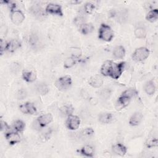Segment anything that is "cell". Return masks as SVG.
I'll use <instances>...</instances> for the list:
<instances>
[{
	"label": "cell",
	"instance_id": "6da1fadb",
	"mask_svg": "<svg viewBox=\"0 0 158 158\" xmlns=\"http://www.w3.org/2000/svg\"><path fill=\"white\" fill-rule=\"evenodd\" d=\"M125 67V62L115 63L112 60L105 61L101 66V73L105 77H110L113 79H118L122 75Z\"/></svg>",
	"mask_w": 158,
	"mask_h": 158
},
{
	"label": "cell",
	"instance_id": "7a4b0ae2",
	"mask_svg": "<svg viewBox=\"0 0 158 158\" xmlns=\"http://www.w3.org/2000/svg\"><path fill=\"white\" fill-rule=\"evenodd\" d=\"M138 94L137 91L135 88H129L124 91L121 95L118 98L117 101V108L122 109L129 104L131 98L136 96Z\"/></svg>",
	"mask_w": 158,
	"mask_h": 158
},
{
	"label": "cell",
	"instance_id": "3957f363",
	"mask_svg": "<svg viewBox=\"0 0 158 158\" xmlns=\"http://www.w3.org/2000/svg\"><path fill=\"white\" fill-rule=\"evenodd\" d=\"M114 36V31L111 27L106 23H101L98 30V38L106 42H110Z\"/></svg>",
	"mask_w": 158,
	"mask_h": 158
},
{
	"label": "cell",
	"instance_id": "277c9868",
	"mask_svg": "<svg viewBox=\"0 0 158 158\" xmlns=\"http://www.w3.org/2000/svg\"><path fill=\"white\" fill-rule=\"evenodd\" d=\"M72 83V80L70 76L65 75L59 78L55 82L56 87L60 91H65L69 89Z\"/></svg>",
	"mask_w": 158,
	"mask_h": 158
},
{
	"label": "cell",
	"instance_id": "5b68a950",
	"mask_svg": "<svg viewBox=\"0 0 158 158\" xmlns=\"http://www.w3.org/2000/svg\"><path fill=\"white\" fill-rule=\"evenodd\" d=\"M149 50L147 48H138L132 54V59L137 62H143L149 57Z\"/></svg>",
	"mask_w": 158,
	"mask_h": 158
},
{
	"label": "cell",
	"instance_id": "8992f818",
	"mask_svg": "<svg viewBox=\"0 0 158 158\" xmlns=\"http://www.w3.org/2000/svg\"><path fill=\"white\" fill-rule=\"evenodd\" d=\"M45 11L48 14L58 16H63L64 14L61 6L54 3L48 4L46 7Z\"/></svg>",
	"mask_w": 158,
	"mask_h": 158
},
{
	"label": "cell",
	"instance_id": "52a82bcc",
	"mask_svg": "<svg viewBox=\"0 0 158 158\" xmlns=\"http://www.w3.org/2000/svg\"><path fill=\"white\" fill-rule=\"evenodd\" d=\"M80 125V119L77 115H70L66 120V126L70 130H77Z\"/></svg>",
	"mask_w": 158,
	"mask_h": 158
},
{
	"label": "cell",
	"instance_id": "ba28073f",
	"mask_svg": "<svg viewBox=\"0 0 158 158\" xmlns=\"http://www.w3.org/2000/svg\"><path fill=\"white\" fill-rule=\"evenodd\" d=\"M19 109L20 111L25 114H30L34 115L36 114L37 110L35 106V105L30 102H27L23 103L19 106Z\"/></svg>",
	"mask_w": 158,
	"mask_h": 158
},
{
	"label": "cell",
	"instance_id": "9c48e42d",
	"mask_svg": "<svg viewBox=\"0 0 158 158\" xmlns=\"http://www.w3.org/2000/svg\"><path fill=\"white\" fill-rule=\"evenodd\" d=\"M25 15L20 10H14L10 12V19L13 23L19 25L25 20Z\"/></svg>",
	"mask_w": 158,
	"mask_h": 158
},
{
	"label": "cell",
	"instance_id": "30bf717a",
	"mask_svg": "<svg viewBox=\"0 0 158 158\" xmlns=\"http://www.w3.org/2000/svg\"><path fill=\"white\" fill-rule=\"evenodd\" d=\"M52 121V116L51 114L48 113L43 114L37 118L36 122L40 128H44Z\"/></svg>",
	"mask_w": 158,
	"mask_h": 158
},
{
	"label": "cell",
	"instance_id": "8fae6325",
	"mask_svg": "<svg viewBox=\"0 0 158 158\" xmlns=\"http://www.w3.org/2000/svg\"><path fill=\"white\" fill-rule=\"evenodd\" d=\"M5 138L10 145H14L20 141V136L17 131L6 133Z\"/></svg>",
	"mask_w": 158,
	"mask_h": 158
},
{
	"label": "cell",
	"instance_id": "7c38bea8",
	"mask_svg": "<svg viewBox=\"0 0 158 158\" xmlns=\"http://www.w3.org/2000/svg\"><path fill=\"white\" fill-rule=\"evenodd\" d=\"M88 83L93 88H100L103 84V79L100 75H95L90 77Z\"/></svg>",
	"mask_w": 158,
	"mask_h": 158
},
{
	"label": "cell",
	"instance_id": "4fadbf2b",
	"mask_svg": "<svg viewBox=\"0 0 158 158\" xmlns=\"http://www.w3.org/2000/svg\"><path fill=\"white\" fill-rule=\"evenodd\" d=\"M112 150L114 153L120 156H125L127 152V147L121 143H117L113 145Z\"/></svg>",
	"mask_w": 158,
	"mask_h": 158
},
{
	"label": "cell",
	"instance_id": "5bb4252c",
	"mask_svg": "<svg viewBox=\"0 0 158 158\" xmlns=\"http://www.w3.org/2000/svg\"><path fill=\"white\" fill-rule=\"evenodd\" d=\"M78 152H79L83 156L93 157L94 154V149L92 146L87 144L83 146L78 151Z\"/></svg>",
	"mask_w": 158,
	"mask_h": 158
},
{
	"label": "cell",
	"instance_id": "9a60e30c",
	"mask_svg": "<svg viewBox=\"0 0 158 158\" xmlns=\"http://www.w3.org/2000/svg\"><path fill=\"white\" fill-rule=\"evenodd\" d=\"M143 114L141 112H135L130 118L129 124L131 126H137L138 125L143 119Z\"/></svg>",
	"mask_w": 158,
	"mask_h": 158
},
{
	"label": "cell",
	"instance_id": "2e32d148",
	"mask_svg": "<svg viewBox=\"0 0 158 158\" xmlns=\"http://www.w3.org/2000/svg\"><path fill=\"white\" fill-rule=\"evenodd\" d=\"M30 13L35 17L41 19L45 16V14L44 13L42 8L37 5H34L31 6L30 9Z\"/></svg>",
	"mask_w": 158,
	"mask_h": 158
},
{
	"label": "cell",
	"instance_id": "e0dca14e",
	"mask_svg": "<svg viewBox=\"0 0 158 158\" xmlns=\"http://www.w3.org/2000/svg\"><path fill=\"white\" fill-rule=\"evenodd\" d=\"M21 46V43L17 40H11L10 41L7 42L6 51L10 52H13L15 51L17 49L20 48Z\"/></svg>",
	"mask_w": 158,
	"mask_h": 158
},
{
	"label": "cell",
	"instance_id": "ac0fdd59",
	"mask_svg": "<svg viewBox=\"0 0 158 158\" xmlns=\"http://www.w3.org/2000/svg\"><path fill=\"white\" fill-rule=\"evenodd\" d=\"M112 54L115 59H122L125 56V49L122 46H117L114 48Z\"/></svg>",
	"mask_w": 158,
	"mask_h": 158
},
{
	"label": "cell",
	"instance_id": "d6986e66",
	"mask_svg": "<svg viewBox=\"0 0 158 158\" xmlns=\"http://www.w3.org/2000/svg\"><path fill=\"white\" fill-rule=\"evenodd\" d=\"M22 78L27 82L31 83L36 79V75L32 71L23 70L22 72Z\"/></svg>",
	"mask_w": 158,
	"mask_h": 158
},
{
	"label": "cell",
	"instance_id": "ffe728a7",
	"mask_svg": "<svg viewBox=\"0 0 158 158\" xmlns=\"http://www.w3.org/2000/svg\"><path fill=\"white\" fill-rule=\"evenodd\" d=\"M144 90L148 95H153L156 91V86L152 80L147 81L144 86Z\"/></svg>",
	"mask_w": 158,
	"mask_h": 158
},
{
	"label": "cell",
	"instance_id": "44dd1931",
	"mask_svg": "<svg viewBox=\"0 0 158 158\" xmlns=\"http://www.w3.org/2000/svg\"><path fill=\"white\" fill-rule=\"evenodd\" d=\"M113 118V115L111 113L104 112L99 114L98 117V120L99 122L103 124H107L110 123Z\"/></svg>",
	"mask_w": 158,
	"mask_h": 158
},
{
	"label": "cell",
	"instance_id": "7402d4cb",
	"mask_svg": "<svg viewBox=\"0 0 158 158\" xmlns=\"http://www.w3.org/2000/svg\"><path fill=\"white\" fill-rule=\"evenodd\" d=\"M36 89L37 92L41 95H45L48 93L49 91V88L48 85L44 82L38 83L36 86Z\"/></svg>",
	"mask_w": 158,
	"mask_h": 158
},
{
	"label": "cell",
	"instance_id": "603a6c76",
	"mask_svg": "<svg viewBox=\"0 0 158 158\" xmlns=\"http://www.w3.org/2000/svg\"><path fill=\"white\" fill-rule=\"evenodd\" d=\"M94 29V25L91 23H84L80 27V31L83 35H88L93 31Z\"/></svg>",
	"mask_w": 158,
	"mask_h": 158
},
{
	"label": "cell",
	"instance_id": "cb8c5ba5",
	"mask_svg": "<svg viewBox=\"0 0 158 158\" xmlns=\"http://www.w3.org/2000/svg\"><path fill=\"white\" fill-rule=\"evenodd\" d=\"M158 19V9H152L147 14L146 16V19L152 23L156 22Z\"/></svg>",
	"mask_w": 158,
	"mask_h": 158
},
{
	"label": "cell",
	"instance_id": "d4e9b609",
	"mask_svg": "<svg viewBox=\"0 0 158 158\" xmlns=\"http://www.w3.org/2000/svg\"><path fill=\"white\" fill-rule=\"evenodd\" d=\"M134 34H135V36H136V38L143 39V38H146L147 33H146V30L144 27H141V26H139V27H137L135 29Z\"/></svg>",
	"mask_w": 158,
	"mask_h": 158
},
{
	"label": "cell",
	"instance_id": "484cf974",
	"mask_svg": "<svg viewBox=\"0 0 158 158\" xmlns=\"http://www.w3.org/2000/svg\"><path fill=\"white\" fill-rule=\"evenodd\" d=\"M74 110L73 107L71 105H65L60 108V112L64 116H69L72 115Z\"/></svg>",
	"mask_w": 158,
	"mask_h": 158
},
{
	"label": "cell",
	"instance_id": "4316f807",
	"mask_svg": "<svg viewBox=\"0 0 158 158\" xmlns=\"http://www.w3.org/2000/svg\"><path fill=\"white\" fill-rule=\"evenodd\" d=\"M13 128L17 132H21L25 129V123L21 120H17L13 123Z\"/></svg>",
	"mask_w": 158,
	"mask_h": 158
},
{
	"label": "cell",
	"instance_id": "83f0119b",
	"mask_svg": "<svg viewBox=\"0 0 158 158\" xmlns=\"http://www.w3.org/2000/svg\"><path fill=\"white\" fill-rule=\"evenodd\" d=\"M77 61L75 57H67L64 61V67L65 69H70L75 65Z\"/></svg>",
	"mask_w": 158,
	"mask_h": 158
},
{
	"label": "cell",
	"instance_id": "f1b7e54d",
	"mask_svg": "<svg viewBox=\"0 0 158 158\" xmlns=\"http://www.w3.org/2000/svg\"><path fill=\"white\" fill-rule=\"evenodd\" d=\"M145 145L148 148H152L156 147L158 145V141L156 137H149L146 141Z\"/></svg>",
	"mask_w": 158,
	"mask_h": 158
},
{
	"label": "cell",
	"instance_id": "f546056e",
	"mask_svg": "<svg viewBox=\"0 0 158 158\" xmlns=\"http://www.w3.org/2000/svg\"><path fill=\"white\" fill-rule=\"evenodd\" d=\"M28 43L30 44V46L34 48H36L39 44V38L37 35L35 34H31L29 36L28 39Z\"/></svg>",
	"mask_w": 158,
	"mask_h": 158
},
{
	"label": "cell",
	"instance_id": "4dcf8cb0",
	"mask_svg": "<svg viewBox=\"0 0 158 158\" xmlns=\"http://www.w3.org/2000/svg\"><path fill=\"white\" fill-rule=\"evenodd\" d=\"M21 66L17 62H12L10 65V70L14 74H17L20 70Z\"/></svg>",
	"mask_w": 158,
	"mask_h": 158
},
{
	"label": "cell",
	"instance_id": "1f68e13d",
	"mask_svg": "<svg viewBox=\"0 0 158 158\" xmlns=\"http://www.w3.org/2000/svg\"><path fill=\"white\" fill-rule=\"evenodd\" d=\"M94 9H95V6L91 2H86L84 6V11L88 14L93 13Z\"/></svg>",
	"mask_w": 158,
	"mask_h": 158
},
{
	"label": "cell",
	"instance_id": "d6a6232c",
	"mask_svg": "<svg viewBox=\"0 0 158 158\" xmlns=\"http://www.w3.org/2000/svg\"><path fill=\"white\" fill-rule=\"evenodd\" d=\"M94 131L92 128H86L84 130H83L81 132V135L85 137L91 136L92 135H94Z\"/></svg>",
	"mask_w": 158,
	"mask_h": 158
},
{
	"label": "cell",
	"instance_id": "836d02e7",
	"mask_svg": "<svg viewBox=\"0 0 158 158\" xmlns=\"http://www.w3.org/2000/svg\"><path fill=\"white\" fill-rule=\"evenodd\" d=\"M111 94V91L109 88H104L100 92V96L102 99H107Z\"/></svg>",
	"mask_w": 158,
	"mask_h": 158
},
{
	"label": "cell",
	"instance_id": "e575fe53",
	"mask_svg": "<svg viewBox=\"0 0 158 158\" xmlns=\"http://www.w3.org/2000/svg\"><path fill=\"white\" fill-rule=\"evenodd\" d=\"M7 44V42L5 41V40H3L2 39H1V42H0V53H1V55H2L3 52L5 51H6Z\"/></svg>",
	"mask_w": 158,
	"mask_h": 158
},
{
	"label": "cell",
	"instance_id": "d590c367",
	"mask_svg": "<svg viewBox=\"0 0 158 158\" xmlns=\"http://www.w3.org/2000/svg\"><path fill=\"white\" fill-rule=\"evenodd\" d=\"M27 94L26 91L23 89H21L18 91L17 97H18L19 99H23L27 96Z\"/></svg>",
	"mask_w": 158,
	"mask_h": 158
},
{
	"label": "cell",
	"instance_id": "8d00e7d4",
	"mask_svg": "<svg viewBox=\"0 0 158 158\" xmlns=\"http://www.w3.org/2000/svg\"><path fill=\"white\" fill-rule=\"evenodd\" d=\"M84 20H85V19L83 17H77L74 19L73 22L76 25H80L81 27L84 23Z\"/></svg>",
	"mask_w": 158,
	"mask_h": 158
},
{
	"label": "cell",
	"instance_id": "74e56055",
	"mask_svg": "<svg viewBox=\"0 0 158 158\" xmlns=\"http://www.w3.org/2000/svg\"><path fill=\"white\" fill-rule=\"evenodd\" d=\"M0 125H1V130L2 131H6L9 130V125L6 122H5V121L1 120V123H0Z\"/></svg>",
	"mask_w": 158,
	"mask_h": 158
}]
</instances>
